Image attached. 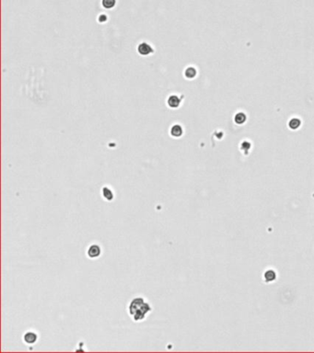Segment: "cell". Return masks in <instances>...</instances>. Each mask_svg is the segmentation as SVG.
I'll list each match as a JSON object with an SVG mask.
<instances>
[{"instance_id":"30bf717a","label":"cell","mask_w":314,"mask_h":353,"mask_svg":"<svg viewBox=\"0 0 314 353\" xmlns=\"http://www.w3.org/2000/svg\"><path fill=\"white\" fill-rule=\"evenodd\" d=\"M185 76L187 78H194L196 76V70L194 67H188L185 70Z\"/></svg>"},{"instance_id":"3957f363","label":"cell","mask_w":314,"mask_h":353,"mask_svg":"<svg viewBox=\"0 0 314 353\" xmlns=\"http://www.w3.org/2000/svg\"><path fill=\"white\" fill-rule=\"evenodd\" d=\"M23 341L27 345H33L38 341V335L34 331H27L23 335Z\"/></svg>"},{"instance_id":"8fae6325","label":"cell","mask_w":314,"mask_h":353,"mask_svg":"<svg viewBox=\"0 0 314 353\" xmlns=\"http://www.w3.org/2000/svg\"><path fill=\"white\" fill-rule=\"evenodd\" d=\"M245 121H246V116H245L244 113L240 112V113L236 114V116H235V122H236V123H238V124H242Z\"/></svg>"},{"instance_id":"277c9868","label":"cell","mask_w":314,"mask_h":353,"mask_svg":"<svg viewBox=\"0 0 314 353\" xmlns=\"http://www.w3.org/2000/svg\"><path fill=\"white\" fill-rule=\"evenodd\" d=\"M137 52L141 55H149L153 52V48L147 42H141L137 46Z\"/></svg>"},{"instance_id":"7a4b0ae2","label":"cell","mask_w":314,"mask_h":353,"mask_svg":"<svg viewBox=\"0 0 314 353\" xmlns=\"http://www.w3.org/2000/svg\"><path fill=\"white\" fill-rule=\"evenodd\" d=\"M100 255H101V248L99 245L92 244L88 246V248L87 250V256L89 258H91V259L98 258Z\"/></svg>"},{"instance_id":"5b68a950","label":"cell","mask_w":314,"mask_h":353,"mask_svg":"<svg viewBox=\"0 0 314 353\" xmlns=\"http://www.w3.org/2000/svg\"><path fill=\"white\" fill-rule=\"evenodd\" d=\"M101 195L107 201H112L114 199V193L109 187H103L101 188Z\"/></svg>"},{"instance_id":"ba28073f","label":"cell","mask_w":314,"mask_h":353,"mask_svg":"<svg viewBox=\"0 0 314 353\" xmlns=\"http://www.w3.org/2000/svg\"><path fill=\"white\" fill-rule=\"evenodd\" d=\"M101 5L104 8L110 9L116 5V0H101Z\"/></svg>"},{"instance_id":"6da1fadb","label":"cell","mask_w":314,"mask_h":353,"mask_svg":"<svg viewBox=\"0 0 314 353\" xmlns=\"http://www.w3.org/2000/svg\"><path fill=\"white\" fill-rule=\"evenodd\" d=\"M151 312V305L143 297L134 298L128 305V314L135 322L144 321Z\"/></svg>"},{"instance_id":"7c38bea8","label":"cell","mask_w":314,"mask_h":353,"mask_svg":"<svg viewBox=\"0 0 314 353\" xmlns=\"http://www.w3.org/2000/svg\"><path fill=\"white\" fill-rule=\"evenodd\" d=\"M300 121L299 119H292L289 122V127L291 129H297L300 127Z\"/></svg>"},{"instance_id":"52a82bcc","label":"cell","mask_w":314,"mask_h":353,"mask_svg":"<svg viewBox=\"0 0 314 353\" xmlns=\"http://www.w3.org/2000/svg\"><path fill=\"white\" fill-rule=\"evenodd\" d=\"M183 127L179 124H174L171 128V135L172 137H175V138H179L183 135Z\"/></svg>"},{"instance_id":"9c48e42d","label":"cell","mask_w":314,"mask_h":353,"mask_svg":"<svg viewBox=\"0 0 314 353\" xmlns=\"http://www.w3.org/2000/svg\"><path fill=\"white\" fill-rule=\"evenodd\" d=\"M276 277H277L276 272H275L274 270H267V271L265 273V279L267 281H275Z\"/></svg>"},{"instance_id":"8992f818","label":"cell","mask_w":314,"mask_h":353,"mask_svg":"<svg viewBox=\"0 0 314 353\" xmlns=\"http://www.w3.org/2000/svg\"><path fill=\"white\" fill-rule=\"evenodd\" d=\"M169 107L172 108V109H175V108H178L181 104V99L177 96V95H171L169 97L168 99V101H167Z\"/></svg>"}]
</instances>
